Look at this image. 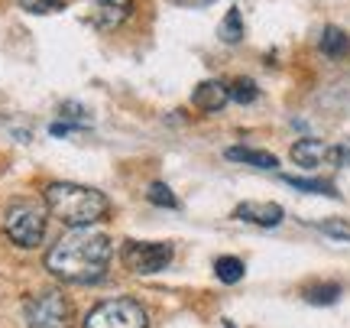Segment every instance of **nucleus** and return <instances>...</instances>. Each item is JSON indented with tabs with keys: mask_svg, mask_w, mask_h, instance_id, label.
<instances>
[{
	"mask_svg": "<svg viewBox=\"0 0 350 328\" xmlns=\"http://www.w3.org/2000/svg\"><path fill=\"white\" fill-rule=\"evenodd\" d=\"M321 52H325V55H334V59L347 55L350 52V36L344 33V29H338V26H327L325 33H321Z\"/></svg>",
	"mask_w": 350,
	"mask_h": 328,
	"instance_id": "obj_12",
	"label": "nucleus"
},
{
	"mask_svg": "<svg viewBox=\"0 0 350 328\" xmlns=\"http://www.w3.org/2000/svg\"><path fill=\"white\" fill-rule=\"evenodd\" d=\"M113 247L111 238L91 231V227H75L65 238H59L52 244V251L46 253V270L52 277L65 279V283H98L104 279L107 266H111Z\"/></svg>",
	"mask_w": 350,
	"mask_h": 328,
	"instance_id": "obj_1",
	"label": "nucleus"
},
{
	"mask_svg": "<svg viewBox=\"0 0 350 328\" xmlns=\"http://www.w3.org/2000/svg\"><path fill=\"white\" fill-rule=\"evenodd\" d=\"M321 231H325L327 238H338V240H350V225L347 221H321Z\"/></svg>",
	"mask_w": 350,
	"mask_h": 328,
	"instance_id": "obj_20",
	"label": "nucleus"
},
{
	"mask_svg": "<svg viewBox=\"0 0 350 328\" xmlns=\"http://www.w3.org/2000/svg\"><path fill=\"white\" fill-rule=\"evenodd\" d=\"M338 296H340V286L338 283H325V286H312V290L305 292V299L314 305H331V303H338Z\"/></svg>",
	"mask_w": 350,
	"mask_h": 328,
	"instance_id": "obj_16",
	"label": "nucleus"
},
{
	"mask_svg": "<svg viewBox=\"0 0 350 328\" xmlns=\"http://www.w3.org/2000/svg\"><path fill=\"white\" fill-rule=\"evenodd\" d=\"M227 160H237V163L256 166V169H275V166H279V160H275L273 153L250 150V147H230V150H227Z\"/></svg>",
	"mask_w": 350,
	"mask_h": 328,
	"instance_id": "obj_11",
	"label": "nucleus"
},
{
	"mask_svg": "<svg viewBox=\"0 0 350 328\" xmlns=\"http://www.w3.org/2000/svg\"><path fill=\"white\" fill-rule=\"evenodd\" d=\"M240 36H243V23H240V13L230 10L224 16V23H221V39L224 42H240Z\"/></svg>",
	"mask_w": 350,
	"mask_h": 328,
	"instance_id": "obj_18",
	"label": "nucleus"
},
{
	"mask_svg": "<svg viewBox=\"0 0 350 328\" xmlns=\"http://www.w3.org/2000/svg\"><path fill=\"white\" fill-rule=\"evenodd\" d=\"M292 160L305 169H318V166H331V147L321 143V140H299L295 147H292Z\"/></svg>",
	"mask_w": 350,
	"mask_h": 328,
	"instance_id": "obj_9",
	"label": "nucleus"
},
{
	"mask_svg": "<svg viewBox=\"0 0 350 328\" xmlns=\"http://www.w3.org/2000/svg\"><path fill=\"white\" fill-rule=\"evenodd\" d=\"M46 208L68 227H91L107 218L111 202L98 189L75 186V182H52L46 189Z\"/></svg>",
	"mask_w": 350,
	"mask_h": 328,
	"instance_id": "obj_2",
	"label": "nucleus"
},
{
	"mask_svg": "<svg viewBox=\"0 0 350 328\" xmlns=\"http://www.w3.org/2000/svg\"><path fill=\"white\" fill-rule=\"evenodd\" d=\"M282 182H286V186H292V189H301V192H314V195H331V199H338V192H334V186H331V182H325V179L282 176Z\"/></svg>",
	"mask_w": 350,
	"mask_h": 328,
	"instance_id": "obj_13",
	"label": "nucleus"
},
{
	"mask_svg": "<svg viewBox=\"0 0 350 328\" xmlns=\"http://www.w3.org/2000/svg\"><path fill=\"white\" fill-rule=\"evenodd\" d=\"M146 199H150L152 205H159V208H178V199L169 192L165 182H152L150 192H146Z\"/></svg>",
	"mask_w": 350,
	"mask_h": 328,
	"instance_id": "obj_17",
	"label": "nucleus"
},
{
	"mask_svg": "<svg viewBox=\"0 0 350 328\" xmlns=\"http://www.w3.org/2000/svg\"><path fill=\"white\" fill-rule=\"evenodd\" d=\"M16 3L29 13H52L59 7H65V0H16Z\"/></svg>",
	"mask_w": 350,
	"mask_h": 328,
	"instance_id": "obj_19",
	"label": "nucleus"
},
{
	"mask_svg": "<svg viewBox=\"0 0 350 328\" xmlns=\"http://www.w3.org/2000/svg\"><path fill=\"white\" fill-rule=\"evenodd\" d=\"M214 270H217V279H224V283H240L243 279V264L237 257H221L214 264Z\"/></svg>",
	"mask_w": 350,
	"mask_h": 328,
	"instance_id": "obj_15",
	"label": "nucleus"
},
{
	"mask_svg": "<svg viewBox=\"0 0 350 328\" xmlns=\"http://www.w3.org/2000/svg\"><path fill=\"white\" fill-rule=\"evenodd\" d=\"M23 318L29 328H68V322H72V303L59 290L36 292V296L26 299Z\"/></svg>",
	"mask_w": 350,
	"mask_h": 328,
	"instance_id": "obj_4",
	"label": "nucleus"
},
{
	"mask_svg": "<svg viewBox=\"0 0 350 328\" xmlns=\"http://www.w3.org/2000/svg\"><path fill=\"white\" fill-rule=\"evenodd\" d=\"M81 328H150V318L133 299H107L88 312Z\"/></svg>",
	"mask_w": 350,
	"mask_h": 328,
	"instance_id": "obj_5",
	"label": "nucleus"
},
{
	"mask_svg": "<svg viewBox=\"0 0 350 328\" xmlns=\"http://www.w3.org/2000/svg\"><path fill=\"white\" fill-rule=\"evenodd\" d=\"M282 215H286V212H282L275 202H243V205H237V212H234L237 221L260 225V227H275L282 221Z\"/></svg>",
	"mask_w": 350,
	"mask_h": 328,
	"instance_id": "obj_8",
	"label": "nucleus"
},
{
	"mask_svg": "<svg viewBox=\"0 0 350 328\" xmlns=\"http://www.w3.org/2000/svg\"><path fill=\"white\" fill-rule=\"evenodd\" d=\"M227 94H230V101H237V104H250L260 98V88L253 85L250 78H237L234 85H227Z\"/></svg>",
	"mask_w": 350,
	"mask_h": 328,
	"instance_id": "obj_14",
	"label": "nucleus"
},
{
	"mask_svg": "<svg viewBox=\"0 0 350 328\" xmlns=\"http://www.w3.org/2000/svg\"><path fill=\"white\" fill-rule=\"evenodd\" d=\"M3 231H7V238H10L16 247L33 251V247H39L42 238H46V208L39 202H29V199L13 202L10 208H7V215H3Z\"/></svg>",
	"mask_w": 350,
	"mask_h": 328,
	"instance_id": "obj_3",
	"label": "nucleus"
},
{
	"mask_svg": "<svg viewBox=\"0 0 350 328\" xmlns=\"http://www.w3.org/2000/svg\"><path fill=\"white\" fill-rule=\"evenodd\" d=\"M133 0H91V23L98 29H117L130 20Z\"/></svg>",
	"mask_w": 350,
	"mask_h": 328,
	"instance_id": "obj_7",
	"label": "nucleus"
},
{
	"mask_svg": "<svg viewBox=\"0 0 350 328\" xmlns=\"http://www.w3.org/2000/svg\"><path fill=\"white\" fill-rule=\"evenodd\" d=\"M172 3H178V7H211L214 0H172Z\"/></svg>",
	"mask_w": 350,
	"mask_h": 328,
	"instance_id": "obj_22",
	"label": "nucleus"
},
{
	"mask_svg": "<svg viewBox=\"0 0 350 328\" xmlns=\"http://www.w3.org/2000/svg\"><path fill=\"white\" fill-rule=\"evenodd\" d=\"M230 101V94H227V85L224 81H201L198 88H195V104H198V111H221L224 104Z\"/></svg>",
	"mask_w": 350,
	"mask_h": 328,
	"instance_id": "obj_10",
	"label": "nucleus"
},
{
	"mask_svg": "<svg viewBox=\"0 0 350 328\" xmlns=\"http://www.w3.org/2000/svg\"><path fill=\"white\" fill-rule=\"evenodd\" d=\"M331 166H350V140H340L331 147Z\"/></svg>",
	"mask_w": 350,
	"mask_h": 328,
	"instance_id": "obj_21",
	"label": "nucleus"
},
{
	"mask_svg": "<svg viewBox=\"0 0 350 328\" xmlns=\"http://www.w3.org/2000/svg\"><path fill=\"white\" fill-rule=\"evenodd\" d=\"M172 244H163V240H130L124 251V260L133 273H159L165 266L172 264Z\"/></svg>",
	"mask_w": 350,
	"mask_h": 328,
	"instance_id": "obj_6",
	"label": "nucleus"
}]
</instances>
